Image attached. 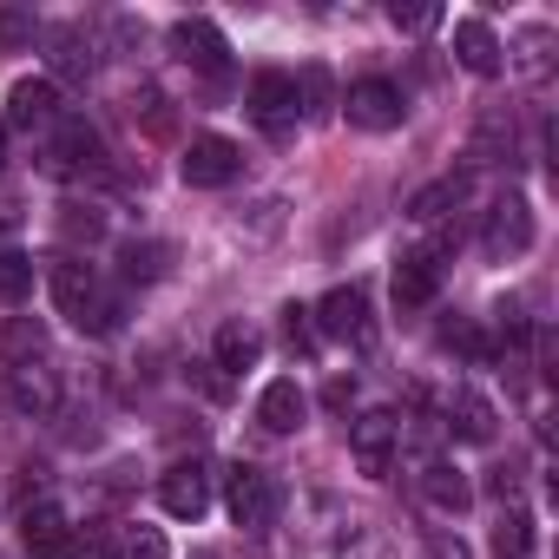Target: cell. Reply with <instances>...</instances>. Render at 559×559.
Here are the masks:
<instances>
[{
	"instance_id": "obj_1",
	"label": "cell",
	"mask_w": 559,
	"mask_h": 559,
	"mask_svg": "<svg viewBox=\"0 0 559 559\" xmlns=\"http://www.w3.org/2000/svg\"><path fill=\"white\" fill-rule=\"evenodd\" d=\"M47 284H53V304H60V317L80 330V336H106L112 323H119V304H112V290L93 276V263H80V257H60L53 270H47Z\"/></svg>"
},
{
	"instance_id": "obj_2",
	"label": "cell",
	"mask_w": 559,
	"mask_h": 559,
	"mask_svg": "<svg viewBox=\"0 0 559 559\" xmlns=\"http://www.w3.org/2000/svg\"><path fill=\"white\" fill-rule=\"evenodd\" d=\"M237 171H243V152H237L230 139L204 132V139H191V145H185V185H198V191H217V185H230Z\"/></svg>"
},
{
	"instance_id": "obj_3",
	"label": "cell",
	"mask_w": 559,
	"mask_h": 559,
	"mask_svg": "<svg viewBox=\"0 0 559 559\" xmlns=\"http://www.w3.org/2000/svg\"><path fill=\"white\" fill-rule=\"evenodd\" d=\"M158 507H165L171 520H198V513L211 507V474H204V461H171V467L158 474Z\"/></svg>"
},
{
	"instance_id": "obj_4",
	"label": "cell",
	"mask_w": 559,
	"mask_h": 559,
	"mask_svg": "<svg viewBox=\"0 0 559 559\" xmlns=\"http://www.w3.org/2000/svg\"><path fill=\"white\" fill-rule=\"evenodd\" d=\"M224 500H230V520H237V526H270V513H276L270 474H263V467H243V461L224 474Z\"/></svg>"
},
{
	"instance_id": "obj_5",
	"label": "cell",
	"mask_w": 559,
	"mask_h": 559,
	"mask_svg": "<svg viewBox=\"0 0 559 559\" xmlns=\"http://www.w3.org/2000/svg\"><path fill=\"white\" fill-rule=\"evenodd\" d=\"M250 119L270 132V139H284L297 126V80L290 73H257L250 80Z\"/></svg>"
},
{
	"instance_id": "obj_6",
	"label": "cell",
	"mask_w": 559,
	"mask_h": 559,
	"mask_svg": "<svg viewBox=\"0 0 559 559\" xmlns=\"http://www.w3.org/2000/svg\"><path fill=\"white\" fill-rule=\"evenodd\" d=\"M441 257H448V243H421V250H408L395 263V304L402 310L435 304V290H441Z\"/></svg>"
},
{
	"instance_id": "obj_7",
	"label": "cell",
	"mask_w": 559,
	"mask_h": 559,
	"mask_svg": "<svg viewBox=\"0 0 559 559\" xmlns=\"http://www.w3.org/2000/svg\"><path fill=\"white\" fill-rule=\"evenodd\" d=\"M480 243H487V257H493V263L520 257V250L533 243V204H526V198H500V204L487 211V230H480Z\"/></svg>"
},
{
	"instance_id": "obj_8",
	"label": "cell",
	"mask_w": 559,
	"mask_h": 559,
	"mask_svg": "<svg viewBox=\"0 0 559 559\" xmlns=\"http://www.w3.org/2000/svg\"><path fill=\"white\" fill-rule=\"evenodd\" d=\"M317 323H323V336H336V343H369V297H362V284H336V290L317 304Z\"/></svg>"
},
{
	"instance_id": "obj_9",
	"label": "cell",
	"mask_w": 559,
	"mask_h": 559,
	"mask_svg": "<svg viewBox=\"0 0 559 559\" xmlns=\"http://www.w3.org/2000/svg\"><path fill=\"white\" fill-rule=\"evenodd\" d=\"M343 106H349V126H362V132H395L402 126V93L389 80H356Z\"/></svg>"
},
{
	"instance_id": "obj_10",
	"label": "cell",
	"mask_w": 559,
	"mask_h": 559,
	"mask_svg": "<svg viewBox=\"0 0 559 559\" xmlns=\"http://www.w3.org/2000/svg\"><path fill=\"white\" fill-rule=\"evenodd\" d=\"M395 441H402V421L395 415H362L356 428H349V448H356V461H362V474L369 480H382L389 474V461H395Z\"/></svg>"
},
{
	"instance_id": "obj_11",
	"label": "cell",
	"mask_w": 559,
	"mask_h": 559,
	"mask_svg": "<svg viewBox=\"0 0 559 559\" xmlns=\"http://www.w3.org/2000/svg\"><path fill=\"white\" fill-rule=\"evenodd\" d=\"M171 53H178L185 67H198V73H211V80H217V73L230 67V60H224L230 47H224V34H217L211 21H178V27H171Z\"/></svg>"
},
{
	"instance_id": "obj_12",
	"label": "cell",
	"mask_w": 559,
	"mask_h": 559,
	"mask_svg": "<svg viewBox=\"0 0 559 559\" xmlns=\"http://www.w3.org/2000/svg\"><path fill=\"white\" fill-rule=\"evenodd\" d=\"M304 415H310V402H304V389H297L290 376L263 382V395H257V421H263L270 435H297V428H304Z\"/></svg>"
},
{
	"instance_id": "obj_13",
	"label": "cell",
	"mask_w": 559,
	"mask_h": 559,
	"mask_svg": "<svg viewBox=\"0 0 559 559\" xmlns=\"http://www.w3.org/2000/svg\"><path fill=\"white\" fill-rule=\"evenodd\" d=\"M8 119L27 126V132L60 126V93H53V80H21V86L8 93Z\"/></svg>"
},
{
	"instance_id": "obj_14",
	"label": "cell",
	"mask_w": 559,
	"mask_h": 559,
	"mask_svg": "<svg viewBox=\"0 0 559 559\" xmlns=\"http://www.w3.org/2000/svg\"><path fill=\"white\" fill-rule=\"evenodd\" d=\"M106 165V145L86 119H60V139H53V171H99Z\"/></svg>"
},
{
	"instance_id": "obj_15",
	"label": "cell",
	"mask_w": 559,
	"mask_h": 559,
	"mask_svg": "<svg viewBox=\"0 0 559 559\" xmlns=\"http://www.w3.org/2000/svg\"><path fill=\"white\" fill-rule=\"evenodd\" d=\"M454 60L474 73V80H493L500 73V40L487 21H454Z\"/></svg>"
},
{
	"instance_id": "obj_16",
	"label": "cell",
	"mask_w": 559,
	"mask_h": 559,
	"mask_svg": "<svg viewBox=\"0 0 559 559\" xmlns=\"http://www.w3.org/2000/svg\"><path fill=\"white\" fill-rule=\"evenodd\" d=\"M21 546H27L34 559H53V552H67V513H60L53 500L27 507V513H21Z\"/></svg>"
},
{
	"instance_id": "obj_17",
	"label": "cell",
	"mask_w": 559,
	"mask_h": 559,
	"mask_svg": "<svg viewBox=\"0 0 559 559\" xmlns=\"http://www.w3.org/2000/svg\"><path fill=\"white\" fill-rule=\"evenodd\" d=\"M448 428H454L461 441H493V402L474 395V389H454V395H448Z\"/></svg>"
},
{
	"instance_id": "obj_18",
	"label": "cell",
	"mask_w": 559,
	"mask_h": 559,
	"mask_svg": "<svg viewBox=\"0 0 559 559\" xmlns=\"http://www.w3.org/2000/svg\"><path fill=\"white\" fill-rule=\"evenodd\" d=\"M421 493H428V507H441V513H461V507L474 500L467 474L448 467V461H428V467H421Z\"/></svg>"
},
{
	"instance_id": "obj_19",
	"label": "cell",
	"mask_w": 559,
	"mask_h": 559,
	"mask_svg": "<svg viewBox=\"0 0 559 559\" xmlns=\"http://www.w3.org/2000/svg\"><path fill=\"white\" fill-rule=\"evenodd\" d=\"M0 356H8L14 369L40 362V356H47V323H34V317H14L8 330H0Z\"/></svg>"
},
{
	"instance_id": "obj_20",
	"label": "cell",
	"mask_w": 559,
	"mask_h": 559,
	"mask_svg": "<svg viewBox=\"0 0 559 559\" xmlns=\"http://www.w3.org/2000/svg\"><path fill=\"white\" fill-rule=\"evenodd\" d=\"M257 356H263V336L250 330V323H224L217 330V369H257Z\"/></svg>"
},
{
	"instance_id": "obj_21",
	"label": "cell",
	"mask_w": 559,
	"mask_h": 559,
	"mask_svg": "<svg viewBox=\"0 0 559 559\" xmlns=\"http://www.w3.org/2000/svg\"><path fill=\"white\" fill-rule=\"evenodd\" d=\"M14 402L27 408V415H53L60 408V382H53V369H14Z\"/></svg>"
},
{
	"instance_id": "obj_22",
	"label": "cell",
	"mask_w": 559,
	"mask_h": 559,
	"mask_svg": "<svg viewBox=\"0 0 559 559\" xmlns=\"http://www.w3.org/2000/svg\"><path fill=\"white\" fill-rule=\"evenodd\" d=\"M533 552V513L526 507H507L493 520V559H526Z\"/></svg>"
},
{
	"instance_id": "obj_23",
	"label": "cell",
	"mask_w": 559,
	"mask_h": 559,
	"mask_svg": "<svg viewBox=\"0 0 559 559\" xmlns=\"http://www.w3.org/2000/svg\"><path fill=\"white\" fill-rule=\"evenodd\" d=\"M165 263H171L165 243H126V250H119V270L132 276V284H152V276H165Z\"/></svg>"
},
{
	"instance_id": "obj_24",
	"label": "cell",
	"mask_w": 559,
	"mask_h": 559,
	"mask_svg": "<svg viewBox=\"0 0 559 559\" xmlns=\"http://www.w3.org/2000/svg\"><path fill=\"white\" fill-rule=\"evenodd\" d=\"M34 290V257L27 250H0V304H21Z\"/></svg>"
},
{
	"instance_id": "obj_25",
	"label": "cell",
	"mask_w": 559,
	"mask_h": 559,
	"mask_svg": "<svg viewBox=\"0 0 559 559\" xmlns=\"http://www.w3.org/2000/svg\"><path fill=\"white\" fill-rule=\"evenodd\" d=\"M467 198V178H441V185H428V191H415V204H408V217H421V224H435L448 204H461Z\"/></svg>"
},
{
	"instance_id": "obj_26",
	"label": "cell",
	"mask_w": 559,
	"mask_h": 559,
	"mask_svg": "<svg viewBox=\"0 0 559 559\" xmlns=\"http://www.w3.org/2000/svg\"><path fill=\"white\" fill-rule=\"evenodd\" d=\"M112 559H171V546H165L158 526H132V533L112 546Z\"/></svg>"
},
{
	"instance_id": "obj_27",
	"label": "cell",
	"mask_w": 559,
	"mask_h": 559,
	"mask_svg": "<svg viewBox=\"0 0 559 559\" xmlns=\"http://www.w3.org/2000/svg\"><path fill=\"white\" fill-rule=\"evenodd\" d=\"M67 559H112L106 526H80V533H67Z\"/></svg>"
},
{
	"instance_id": "obj_28",
	"label": "cell",
	"mask_w": 559,
	"mask_h": 559,
	"mask_svg": "<svg viewBox=\"0 0 559 559\" xmlns=\"http://www.w3.org/2000/svg\"><path fill=\"white\" fill-rule=\"evenodd\" d=\"M304 99H310L304 106L310 119H330V73L323 67H304Z\"/></svg>"
},
{
	"instance_id": "obj_29",
	"label": "cell",
	"mask_w": 559,
	"mask_h": 559,
	"mask_svg": "<svg viewBox=\"0 0 559 559\" xmlns=\"http://www.w3.org/2000/svg\"><path fill=\"white\" fill-rule=\"evenodd\" d=\"M389 21H395V27H408V34H428L441 14H435V8H402V0H395V8H389Z\"/></svg>"
},
{
	"instance_id": "obj_30",
	"label": "cell",
	"mask_w": 559,
	"mask_h": 559,
	"mask_svg": "<svg viewBox=\"0 0 559 559\" xmlns=\"http://www.w3.org/2000/svg\"><path fill=\"white\" fill-rule=\"evenodd\" d=\"M53 67H60V73H86V67H93V53H80V40H73V34H60V53H53Z\"/></svg>"
},
{
	"instance_id": "obj_31",
	"label": "cell",
	"mask_w": 559,
	"mask_h": 559,
	"mask_svg": "<svg viewBox=\"0 0 559 559\" xmlns=\"http://www.w3.org/2000/svg\"><path fill=\"white\" fill-rule=\"evenodd\" d=\"M99 230H106L99 211H67V237H99Z\"/></svg>"
},
{
	"instance_id": "obj_32",
	"label": "cell",
	"mask_w": 559,
	"mask_h": 559,
	"mask_svg": "<svg viewBox=\"0 0 559 559\" xmlns=\"http://www.w3.org/2000/svg\"><path fill=\"white\" fill-rule=\"evenodd\" d=\"M304 317H310V310H297V304L284 310V336H290V349H310V323H304Z\"/></svg>"
},
{
	"instance_id": "obj_33",
	"label": "cell",
	"mask_w": 559,
	"mask_h": 559,
	"mask_svg": "<svg viewBox=\"0 0 559 559\" xmlns=\"http://www.w3.org/2000/svg\"><path fill=\"white\" fill-rule=\"evenodd\" d=\"M27 34H34V21H27V14H14V8L0 14V40H8V47H21Z\"/></svg>"
},
{
	"instance_id": "obj_34",
	"label": "cell",
	"mask_w": 559,
	"mask_h": 559,
	"mask_svg": "<svg viewBox=\"0 0 559 559\" xmlns=\"http://www.w3.org/2000/svg\"><path fill=\"white\" fill-rule=\"evenodd\" d=\"M349 395H356V382H343V376L323 389V402H330V408H349Z\"/></svg>"
},
{
	"instance_id": "obj_35",
	"label": "cell",
	"mask_w": 559,
	"mask_h": 559,
	"mask_svg": "<svg viewBox=\"0 0 559 559\" xmlns=\"http://www.w3.org/2000/svg\"><path fill=\"white\" fill-rule=\"evenodd\" d=\"M435 559H467V546L461 539H435Z\"/></svg>"
},
{
	"instance_id": "obj_36",
	"label": "cell",
	"mask_w": 559,
	"mask_h": 559,
	"mask_svg": "<svg viewBox=\"0 0 559 559\" xmlns=\"http://www.w3.org/2000/svg\"><path fill=\"white\" fill-rule=\"evenodd\" d=\"M0 158H8V119H0Z\"/></svg>"
},
{
	"instance_id": "obj_37",
	"label": "cell",
	"mask_w": 559,
	"mask_h": 559,
	"mask_svg": "<svg viewBox=\"0 0 559 559\" xmlns=\"http://www.w3.org/2000/svg\"><path fill=\"white\" fill-rule=\"evenodd\" d=\"M0 559H8V552H0Z\"/></svg>"
}]
</instances>
